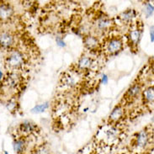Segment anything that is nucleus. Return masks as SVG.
<instances>
[{"label":"nucleus","instance_id":"f257e3e1","mask_svg":"<svg viewBox=\"0 0 154 154\" xmlns=\"http://www.w3.org/2000/svg\"><path fill=\"white\" fill-rule=\"evenodd\" d=\"M24 62H25L24 55L18 50L11 51L6 57V60H5L7 67L12 69H16L20 67L24 64Z\"/></svg>","mask_w":154,"mask_h":154},{"label":"nucleus","instance_id":"f03ea898","mask_svg":"<svg viewBox=\"0 0 154 154\" xmlns=\"http://www.w3.org/2000/svg\"><path fill=\"white\" fill-rule=\"evenodd\" d=\"M123 48V42L120 37H112L109 39L105 44V51L109 55H115L120 52Z\"/></svg>","mask_w":154,"mask_h":154},{"label":"nucleus","instance_id":"7ed1b4c3","mask_svg":"<svg viewBox=\"0 0 154 154\" xmlns=\"http://www.w3.org/2000/svg\"><path fill=\"white\" fill-rule=\"evenodd\" d=\"M149 142H150V135L146 130H142L140 132H138L137 137L135 138L136 146L140 149L146 148Z\"/></svg>","mask_w":154,"mask_h":154},{"label":"nucleus","instance_id":"20e7f679","mask_svg":"<svg viewBox=\"0 0 154 154\" xmlns=\"http://www.w3.org/2000/svg\"><path fill=\"white\" fill-rule=\"evenodd\" d=\"M141 37H142V29L139 28H136V29L130 30L129 33L127 35L128 42L132 47H137L138 46Z\"/></svg>","mask_w":154,"mask_h":154},{"label":"nucleus","instance_id":"39448f33","mask_svg":"<svg viewBox=\"0 0 154 154\" xmlns=\"http://www.w3.org/2000/svg\"><path fill=\"white\" fill-rule=\"evenodd\" d=\"M83 44L85 47L90 51L97 50L100 46V42L99 39L92 35H85L83 38Z\"/></svg>","mask_w":154,"mask_h":154},{"label":"nucleus","instance_id":"423d86ee","mask_svg":"<svg viewBox=\"0 0 154 154\" xmlns=\"http://www.w3.org/2000/svg\"><path fill=\"white\" fill-rule=\"evenodd\" d=\"M14 42V38L12 34L9 32H3L0 36V42H1V46L4 49H8L13 46Z\"/></svg>","mask_w":154,"mask_h":154},{"label":"nucleus","instance_id":"0eeeda50","mask_svg":"<svg viewBox=\"0 0 154 154\" xmlns=\"http://www.w3.org/2000/svg\"><path fill=\"white\" fill-rule=\"evenodd\" d=\"M13 8L8 4H2L0 7V17L2 20H7L13 15Z\"/></svg>","mask_w":154,"mask_h":154},{"label":"nucleus","instance_id":"6e6552de","mask_svg":"<svg viewBox=\"0 0 154 154\" xmlns=\"http://www.w3.org/2000/svg\"><path fill=\"white\" fill-rule=\"evenodd\" d=\"M123 114H124V109L121 105H118L116 108H114L109 116V121L111 122H117L121 120L122 116H123Z\"/></svg>","mask_w":154,"mask_h":154},{"label":"nucleus","instance_id":"1a4fd4ad","mask_svg":"<svg viewBox=\"0 0 154 154\" xmlns=\"http://www.w3.org/2000/svg\"><path fill=\"white\" fill-rule=\"evenodd\" d=\"M111 25H112V21L108 18H105V17L100 18L96 22V27L100 31L108 30L111 27Z\"/></svg>","mask_w":154,"mask_h":154},{"label":"nucleus","instance_id":"9d476101","mask_svg":"<svg viewBox=\"0 0 154 154\" xmlns=\"http://www.w3.org/2000/svg\"><path fill=\"white\" fill-rule=\"evenodd\" d=\"M93 64V59L86 56H83L79 58L78 62V67L81 70H88Z\"/></svg>","mask_w":154,"mask_h":154},{"label":"nucleus","instance_id":"9b49d317","mask_svg":"<svg viewBox=\"0 0 154 154\" xmlns=\"http://www.w3.org/2000/svg\"><path fill=\"white\" fill-rule=\"evenodd\" d=\"M142 91V87L139 83H135L126 92V97L129 99L137 98Z\"/></svg>","mask_w":154,"mask_h":154},{"label":"nucleus","instance_id":"f8f14e48","mask_svg":"<svg viewBox=\"0 0 154 154\" xmlns=\"http://www.w3.org/2000/svg\"><path fill=\"white\" fill-rule=\"evenodd\" d=\"M25 146H26V143H25V139H23V138H18L16 140H14V142H13L14 150L18 154L24 152Z\"/></svg>","mask_w":154,"mask_h":154},{"label":"nucleus","instance_id":"ddd939ff","mask_svg":"<svg viewBox=\"0 0 154 154\" xmlns=\"http://www.w3.org/2000/svg\"><path fill=\"white\" fill-rule=\"evenodd\" d=\"M4 83L8 88L16 87L17 84L20 83V77L17 73H11L5 79Z\"/></svg>","mask_w":154,"mask_h":154},{"label":"nucleus","instance_id":"4468645a","mask_svg":"<svg viewBox=\"0 0 154 154\" xmlns=\"http://www.w3.org/2000/svg\"><path fill=\"white\" fill-rule=\"evenodd\" d=\"M135 17V11L133 9H127L125 12H123L120 15L121 20L125 23H130L131 22L132 19Z\"/></svg>","mask_w":154,"mask_h":154},{"label":"nucleus","instance_id":"2eb2a0df","mask_svg":"<svg viewBox=\"0 0 154 154\" xmlns=\"http://www.w3.org/2000/svg\"><path fill=\"white\" fill-rule=\"evenodd\" d=\"M143 97L148 103H154V88L149 87L143 92Z\"/></svg>","mask_w":154,"mask_h":154},{"label":"nucleus","instance_id":"dca6fc26","mask_svg":"<svg viewBox=\"0 0 154 154\" xmlns=\"http://www.w3.org/2000/svg\"><path fill=\"white\" fill-rule=\"evenodd\" d=\"M35 126L30 122H24L20 125V131L24 134H30L35 131Z\"/></svg>","mask_w":154,"mask_h":154},{"label":"nucleus","instance_id":"f3484780","mask_svg":"<svg viewBox=\"0 0 154 154\" xmlns=\"http://www.w3.org/2000/svg\"><path fill=\"white\" fill-rule=\"evenodd\" d=\"M48 106H49L48 103H44V104H38V105L35 106V107H34V108L31 109V112L36 113V114H38V113L44 112L46 109L48 108Z\"/></svg>","mask_w":154,"mask_h":154},{"label":"nucleus","instance_id":"a211bd4d","mask_svg":"<svg viewBox=\"0 0 154 154\" xmlns=\"http://www.w3.org/2000/svg\"><path fill=\"white\" fill-rule=\"evenodd\" d=\"M118 137V130L116 128H111L107 131V137L110 140H115Z\"/></svg>","mask_w":154,"mask_h":154},{"label":"nucleus","instance_id":"6ab92c4d","mask_svg":"<svg viewBox=\"0 0 154 154\" xmlns=\"http://www.w3.org/2000/svg\"><path fill=\"white\" fill-rule=\"evenodd\" d=\"M145 14H146V16L148 18L150 17L154 12V6L150 3H146V6H145Z\"/></svg>","mask_w":154,"mask_h":154},{"label":"nucleus","instance_id":"aec40b11","mask_svg":"<svg viewBox=\"0 0 154 154\" xmlns=\"http://www.w3.org/2000/svg\"><path fill=\"white\" fill-rule=\"evenodd\" d=\"M32 154H50L49 151L46 149L45 146H41L37 148L36 150H35Z\"/></svg>","mask_w":154,"mask_h":154},{"label":"nucleus","instance_id":"412c9836","mask_svg":"<svg viewBox=\"0 0 154 154\" xmlns=\"http://www.w3.org/2000/svg\"><path fill=\"white\" fill-rule=\"evenodd\" d=\"M150 39L151 42H154V26H151L150 27Z\"/></svg>","mask_w":154,"mask_h":154},{"label":"nucleus","instance_id":"4be33fe9","mask_svg":"<svg viewBox=\"0 0 154 154\" xmlns=\"http://www.w3.org/2000/svg\"><path fill=\"white\" fill-rule=\"evenodd\" d=\"M57 45H58L59 46H61V47H64V46H66L64 41L62 40V39H60V38H57Z\"/></svg>","mask_w":154,"mask_h":154},{"label":"nucleus","instance_id":"5701e85b","mask_svg":"<svg viewBox=\"0 0 154 154\" xmlns=\"http://www.w3.org/2000/svg\"><path fill=\"white\" fill-rule=\"evenodd\" d=\"M102 83H104V84H106V83H108V77H107V75L104 74V75L102 76Z\"/></svg>","mask_w":154,"mask_h":154},{"label":"nucleus","instance_id":"b1692460","mask_svg":"<svg viewBox=\"0 0 154 154\" xmlns=\"http://www.w3.org/2000/svg\"><path fill=\"white\" fill-rule=\"evenodd\" d=\"M151 68H152V73L154 74V63H152V67H151Z\"/></svg>","mask_w":154,"mask_h":154},{"label":"nucleus","instance_id":"393cba45","mask_svg":"<svg viewBox=\"0 0 154 154\" xmlns=\"http://www.w3.org/2000/svg\"><path fill=\"white\" fill-rule=\"evenodd\" d=\"M4 154H8V152H7V151H4Z\"/></svg>","mask_w":154,"mask_h":154},{"label":"nucleus","instance_id":"a878e982","mask_svg":"<svg viewBox=\"0 0 154 154\" xmlns=\"http://www.w3.org/2000/svg\"><path fill=\"white\" fill-rule=\"evenodd\" d=\"M140 154H142V153H140Z\"/></svg>","mask_w":154,"mask_h":154}]
</instances>
